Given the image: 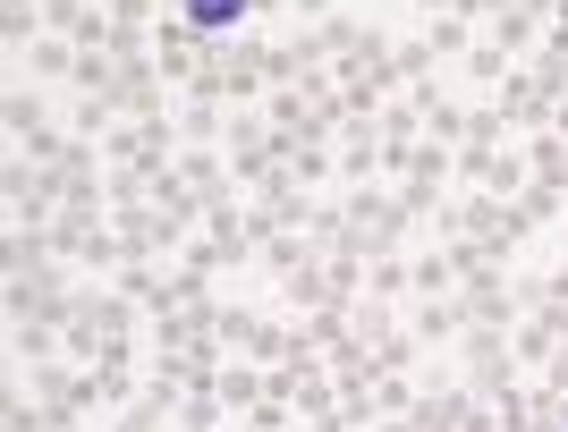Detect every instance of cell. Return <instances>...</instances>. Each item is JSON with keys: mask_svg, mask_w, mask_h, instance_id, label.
Segmentation results:
<instances>
[{"mask_svg": "<svg viewBox=\"0 0 568 432\" xmlns=\"http://www.w3.org/2000/svg\"><path fill=\"white\" fill-rule=\"evenodd\" d=\"M237 18H246V0H187V25H204V34H221Z\"/></svg>", "mask_w": 568, "mask_h": 432, "instance_id": "cell-1", "label": "cell"}]
</instances>
